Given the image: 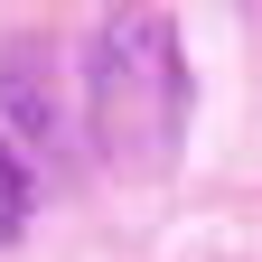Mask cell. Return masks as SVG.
Instances as JSON below:
<instances>
[{
  "label": "cell",
  "mask_w": 262,
  "mask_h": 262,
  "mask_svg": "<svg viewBox=\"0 0 262 262\" xmlns=\"http://www.w3.org/2000/svg\"><path fill=\"white\" fill-rule=\"evenodd\" d=\"M84 113H94L103 159L131 169V178H150V169L178 159V131H187V56H178V19L169 10H113L103 28H94Z\"/></svg>",
  "instance_id": "6da1fadb"
},
{
  "label": "cell",
  "mask_w": 262,
  "mask_h": 262,
  "mask_svg": "<svg viewBox=\"0 0 262 262\" xmlns=\"http://www.w3.org/2000/svg\"><path fill=\"white\" fill-rule=\"evenodd\" d=\"M47 47L38 38H19L10 56H0V103H10L19 122H28V141H38V159H56V169H66V159H75V122H66V103H56V94H47Z\"/></svg>",
  "instance_id": "7a4b0ae2"
},
{
  "label": "cell",
  "mask_w": 262,
  "mask_h": 262,
  "mask_svg": "<svg viewBox=\"0 0 262 262\" xmlns=\"http://www.w3.org/2000/svg\"><path fill=\"white\" fill-rule=\"evenodd\" d=\"M19 225H28V169H19V150L0 141V244H19Z\"/></svg>",
  "instance_id": "3957f363"
}]
</instances>
